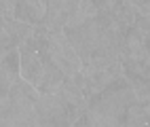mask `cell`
<instances>
[{"label": "cell", "instance_id": "4", "mask_svg": "<svg viewBox=\"0 0 150 127\" xmlns=\"http://www.w3.org/2000/svg\"><path fill=\"white\" fill-rule=\"evenodd\" d=\"M142 45H144V51L150 53V32H144L142 34Z\"/></svg>", "mask_w": 150, "mask_h": 127}, {"label": "cell", "instance_id": "3", "mask_svg": "<svg viewBox=\"0 0 150 127\" xmlns=\"http://www.w3.org/2000/svg\"><path fill=\"white\" fill-rule=\"evenodd\" d=\"M118 2H121V0H93V4L97 6V11H104V13H112Z\"/></svg>", "mask_w": 150, "mask_h": 127}, {"label": "cell", "instance_id": "2", "mask_svg": "<svg viewBox=\"0 0 150 127\" xmlns=\"http://www.w3.org/2000/svg\"><path fill=\"white\" fill-rule=\"evenodd\" d=\"M125 125H150V108L144 104H131L125 110Z\"/></svg>", "mask_w": 150, "mask_h": 127}, {"label": "cell", "instance_id": "1", "mask_svg": "<svg viewBox=\"0 0 150 127\" xmlns=\"http://www.w3.org/2000/svg\"><path fill=\"white\" fill-rule=\"evenodd\" d=\"M21 53V64H19V76L25 79L28 83H32L34 87H38L42 74H45V66L40 55L34 51H19Z\"/></svg>", "mask_w": 150, "mask_h": 127}]
</instances>
